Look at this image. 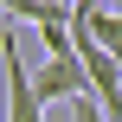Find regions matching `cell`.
<instances>
[{
	"label": "cell",
	"instance_id": "6da1fadb",
	"mask_svg": "<svg viewBox=\"0 0 122 122\" xmlns=\"http://www.w3.org/2000/svg\"><path fill=\"white\" fill-rule=\"evenodd\" d=\"M32 97L39 103H77V97H90V77H84L77 51H45L39 71H32Z\"/></svg>",
	"mask_w": 122,
	"mask_h": 122
},
{
	"label": "cell",
	"instance_id": "7a4b0ae2",
	"mask_svg": "<svg viewBox=\"0 0 122 122\" xmlns=\"http://www.w3.org/2000/svg\"><path fill=\"white\" fill-rule=\"evenodd\" d=\"M0 64H6V122H45V103L32 97V71L19 58V39H0Z\"/></svg>",
	"mask_w": 122,
	"mask_h": 122
},
{
	"label": "cell",
	"instance_id": "3957f363",
	"mask_svg": "<svg viewBox=\"0 0 122 122\" xmlns=\"http://www.w3.org/2000/svg\"><path fill=\"white\" fill-rule=\"evenodd\" d=\"M0 13H6V19H19V26H32V32H39V26L71 19V6H64V0H0Z\"/></svg>",
	"mask_w": 122,
	"mask_h": 122
},
{
	"label": "cell",
	"instance_id": "277c9868",
	"mask_svg": "<svg viewBox=\"0 0 122 122\" xmlns=\"http://www.w3.org/2000/svg\"><path fill=\"white\" fill-rule=\"evenodd\" d=\"M71 109H77V122H109V116H103V109H97V97H77Z\"/></svg>",
	"mask_w": 122,
	"mask_h": 122
},
{
	"label": "cell",
	"instance_id": "5b68a950",
	"mask_svg": "<svg viewBox=\"0 0 122 122\" xmlns=\"http://www.w3.org/2000/svg\"><path fill=\"white\" fill-rule=\"evenodd\" d=\"M64 6H71V13H90V6H103V0H64Z\"/></svg>",
	"mask_w": 122,
	"mask_h": 122
}]
</instances>
